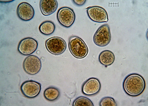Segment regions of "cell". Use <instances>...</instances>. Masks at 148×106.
I'll list each match as a JSON object with an SVG mask.
<instances>
[{"mask_svg":"<svg viewBox=\"0 0 148 106\" xmlns=\"http://www.w3.org/2000/svg\"><path fill=\"white\" fill-rule=\"evenodd\" d=\"M43 95L45 98L48 101H54L59 98L60 91L57 88L50 86L45 90Z\"/></svg>","mask_w":148,"mask_h":106,"instance_id":"14","label":"cell"},{"mask_svg":"<svg viewBox=\"0 0 148 106\" xmlns=\"http://www.w3.org/2000/svg\"><path fill=\"white\" fill-rule=\"evenodd\" d=\"M92 101L85 97L81 96L73 101V106H93Z\"/></svg>","mask_w":148,"mask_h":106,"instance_id":"16","label":"cell"},{"mask_svg":"<svg viewBox=\"0 0 148 106\" xmlns=\"http://www.w3.org/2000/svg\"><path fill=\"white\" fill-rule=\"evenodd\" d=\"M41 89V84L34 80H29L23 83L21 91L24 96L28 98H35L38 96Z\"/></svg>","mask_w":148,"mask_h":106,"instance_id":"6","label":"cell"},{"mask_svg":"<svg viewBox=\"0 0 148 106\" xmlns=\"http://www.w3.org/2000/svg\"><path fill=\"white\" fill-rule=\"evenodd\" d=\"M146 82L143 77L137 73H132L126 77L123 83V88L125 93L130 96L136 97L143 93Z\"/></svg>","mask_w":148,"mask_h":106,"instance_id":"1","label":"cell"},{"mask_svg":"<svg viewBox=\"0 0 148 106\" xmlns=\"http://www.w3.org/2000/svg\"><path fill=\"white\" fill-rule=\"evenodd\" d=\"M99 61L106 67L112 65L115 61L114 54L109 50L103 51L99 55Z\"/></svg>","mask_w":148,"mask_h":106,"instance_id":"13","label":"cell"},{"mask_svg":"<svg viewBox=\"0 0 148 106\" xmlns=\"http://www.w3.org/2000/svg\"><path fill=\"white\" fill-rule=\"evenodd\" d=\"M117 105L115 101L110 97H106L103 98L99 103L100 106H116Z\"/></svg>","mask_w":148,"mask_h":106,"instance_id":"17","label":"cell"},{"mask_svg":"<svg viewBox=\"0 0 148 106\" xmlns=\"http://www.w3.org/2000/svg\"><path fill=\"white\" fill-rule=\"evenodd\" d=\"M23 68L28 74L32 75L37 74L41 68V62L40 58L34 55L28 56L23 62Z\"/></svg>","mask_w":148,"mask_h":106,"instance_id":"7","label":"cell"},{"mask_svg":"<svg viewBox=\"0 0 148 106\" xmlns=\"http://www.w3.org/2000/svg\"><path fill=\"white\" fill-rule=\"evenodd\" d=\"M86 0H74V1H73V3L77 6H83L86 3Z\"/></svg>","mask_w":148,"mask_h":106,"instance_id":"18","label":"cell"},{"mask_svg":"<svg viewBox=\"0 0 148 106\" xmlns=\"http://www.w3.org/2000/svg\"><path fill=\"white\" fill-rule=\"evenodd\" d=\"M38 45V42L34 38H25L18 43L17 49L20 54L24 56H30L36 50Z\"/></svg>","mask_w":148,"mask_h":106,"instance_id":"9","label":"cell"},{"mask_svg":"<svg viewBox=\"0 0 148 106\" xmlns=\"http://www.w3.org/2000/svg\"><path fill=\"white\" fill-rule=\"evenodd\" d=\"M69 47L71 54L77 59L85 58L88 53V48L84 41L77 36L69 38Z\"/></svg>","mask_w":148,"mask_h":106,"instance_id":"2","label":"cell"},{"mask_svg":"<svg viewBox=\"0 0 148 106\" xmlns=\"http://www.w3.org/2000/svg\"><path fill=\"white\" fill-rule=\"evenodd\" d=\"M101 85L99 80L96 78H90L84 82L82 86V93L86 96H94L100 91Z\"/></svg>","mask_w":148,"mask_h":106,"instance_id":"10","label":"cell"},{"mask_svg":"<svg viewBox=\"0 0 148 106\" xmlns=\"http://www.w3.org/2000/svg\"><path fill=\"white\" fill-rule=\"evenodd\" d=\"M111 34L109 26L105 24L101 26L93 36L94 43L98 47H106L110 42Z\"/></svg>","mask_w":148,"mask_h":106,"instance_id":"5","label":"cell"},{"mask_svg":"<svg viewBox=\"0 0 148 106\" xmlns=\"http://www.w3.org/2000/svg\"><path fill=\"white\" fill-rule=\"evenodd\" d=\"M17 14L18 18L22 21H29L33 19L35 11L30 4L24 2L19 4L17 8Z\"/></svg>","mask_w":148,"mask_h":106,"instance_id":"11","label":"cell"},{"mask_svg":"<svg viewBox=\"0 0 148 106\" xmlns=\"http://www.w3.org/2000/svg\"><path fill=\"white\" fill-rule=\"evenodd\" d=\"M57 19L62 26L66 28H69L75 21V12L70 8H61L58 12Z\"/></svg>","mask_w":148,"mask_h":106,"instance_id":"4","label":"cell"},{"mask_svg":"<svg viewBox=\"0 0 148 106\" xmlns=\"http://www.w3.org/2000/svg\"><path fill=\"white\" fill-rule=\"evenodd\" d=\"M86 13L92 21L98 23L108 22V13L103 8L99 6L89 7L86 8Z\"/></svg>","mask_w":148,"mask_h":106,"instance_id":"8","label":"cell"},{"mask_svg":"<svg viewBox=\"0 0 148 106\" xmlns=\"http://www.w3.org/2000/svg\"><path fill=\"white\" fill-rule=\"evenodd\" d=\"M56 27L51 21H45L39 27V30L41 34L45 35H49L54 33Z\"/></svg>","mask_w":148,"mask_h":106,"instance_id":"15","label":"cell"},{"mask_svg":"<svg viewBox=\"0 0 148 106\" xmlns=\"http://www.w3.org/2000/svg\"><path fill=\"white\" fill-rule=\"evenodd\" d=\"M58 6V4L56 0H41L40 3L41 13L46 16L52 14L56 11Z\"/></svg>","mask_w":148,"mask_h":106,"instance_id":"12","label":"cell"},{"mask_svg":"<svg viewBox=\"0 0 148 106\" xmlns=\"http://www.w3.org/2000/svg\"><path fill=\"white\" fill-rule=\"evenodd\" d=\"M46 48L48 51L54 55H60L64 53L66 49V43L64 39L54 36L46 41Z\"/></svg>","mask_w":148,"mask_h":106,"instance_id":"3","label":"cell"}]
</instances>
